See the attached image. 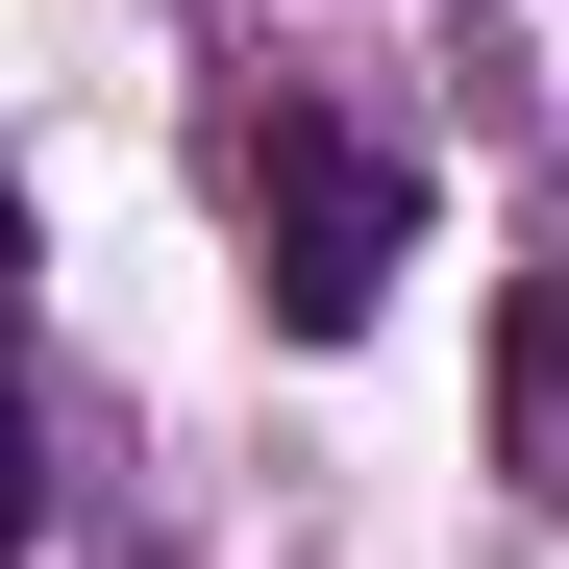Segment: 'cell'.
I'll use <instances>...</instances> for the list:
<instances>
[{
    "label": "cell",
    "instance_id": "cell-1",
    "mask_svg": "<svg viewBox=\"0 0 569 569\" xmlns=\"http://www.w3.org/2000/svg\"><path fill=\"white\" fill-rule=\"evenodd\" d=\"M397 248H421V173L371 149L347 100H272L248 124V298L298 322V347H347L371 298H397Z\"/></svg>",
    "mask_w": 569,
    "mask_h": 569
},
{
    "label": "cell",
    "instance_id": "cell-2",
    "mask_svg": "<svg viewBox=\"0 0 569 569\" xmlns=\"http://www.w3.org/2000/svg\"><path fill=\"white\" fill-rule=\"evenodd\" d=\"M50 545V421H26V371H0V569Z\"/></svg>",
    "mask_w": 569,
    "mask_h": 569
},
{
    "label": "cell",
    "instance_id": "cell-3",
    "mask_svg": "<svg viewBox=\"0 0 569 569\" xmlns=\"http://www.w3.org/2000/svg\"><path fill=\"white\" fill-rule=\"evenodd\" d=\"M0 272H26V173H0Z\"/></svg>",
    "mask_w": 569,
    "mask_h": 569
}]
</instances>
